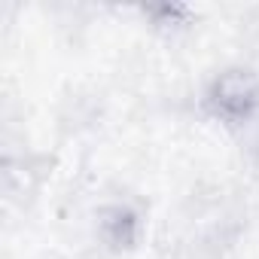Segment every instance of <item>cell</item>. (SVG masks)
I'll list each match as a JSON object with an SVG mask.
<instances>
[{
  "label": "cell",
  "mask_w": 259,
  "mask_h": 259,
  "mask_svg": "<svg viewBox=\"0 0 259 259\" xmlns=\"http://www.w3.org/2000/svg\"><path fill=\"white\" fill-rule=\"evenodd\" d=\"M210 107L232 125H244L253 113H259V82L253 73L232 70L223 73L210 92Z\"/></svg>",
  "instance_id": "obj_1"
},
{
  "label": "cell",
  "mask_w": 259,
  "mask_h": 259,
  "mask_svg": "<svg viewBox=\"0 0 259 259\" xmlns=\"http://www.w3.org/2000/svg\"><path fill=\"white\" fill-rule=\"evenodd\" d=\"M132 229H135V220L128 217L122 207L110 210V217L104 220V235L110 244H128L132 241Z\"/></svg>",
  "instance_id": "obj_2"
}]
</instances>
